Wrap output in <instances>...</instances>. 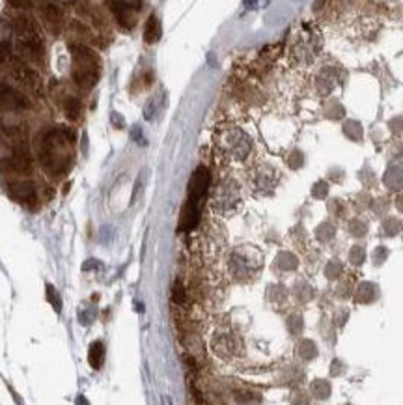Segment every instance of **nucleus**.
Wrapping results in <instances>:
<instances>
[{"instance_id":"2","label":"nucleus","mask_w":403,"mask_h":405,"mask_svg":"<svg viewBox=\"0 0 403 405\" xmlns=\"http://www.w3.org/2000/svg\"><path fill=\"white\" fill-rule=\"evenodd\" d=\"M213 141H215L217 155L229 166L245 164L254 153V138L250 133L232 122L218 125Z\"/></svg>"},{"instance_id":"16","label":"nucleus","mask_w":403,"mask_h":405,"mask_svg":"<svg viewBox=\"0 0 403 405\" xmlns=\"http://www.w3.org/2000/svg\"><path fill=\"white\" fill-rule=\"evenodd\" d=\"M64 113H66L67 120H71V122H77L83 116V105L78 101L77 97H67L66 101H64Z\"/></svg>"},{"instance_id":"4","label":"nucleus","mask_w":403,"mask_h":405,"mask_svg":"<svg viewBox=\"0 0 403 405\" xmlns=\"http://www.w3.org/2000/svg\"><path fill=\"white\" fill-rule=\"evenodd\" d=\"M13 36L17 40V49L30 62H41L43 58V38L38 23L28 15H19L13 21Z\"/></svg>"},{"instance_id":"3","label":"nucleus","mask_w":403,"mask_h":405,"mask_svg":"<svg viewBox=\"0 0 403 405\" xmlns=\"http://www.w3.org/2000/svg\"><path fill=\"white\" fill-rule=\"evenodd\" d=\"M73 58V80L80 90H92L101 75V60L97 52L84 43H69Z\"/></svg>"},{"instance_id":"19","label":"nucleus","mask_w":403,"mask_h":405,"mask_svg":"<svg viewBox=\"0 0 403 405\" xmlns=\"http://www.w3.org/2000/svg\"><path fill=\"white\" fill-rule=\"evenodd\" d=\"M122 2L123 4H127V6L134 8V10H139L140 2H142V0H122Z\"/></svg>"},{"instance_id":"5","label":"nucleus","mask_w":403,"mask_h":405,"mask_svg":"<svg viewBox=\"0 0 403 405\" xmlns=\"http://www.w3.org/2000/svg\"><path fill=\"white\" fill-rule=\"evenodd\" d=\"M243 206V194H241L239 183L234 178H224L215 187L211 198V208L218 215H234Z\"/></svg>"},{"instance_id":"13","label":"nucleus","mask_w":403,"mask_h":405,"mask_svg":"<svg viewBox=\"0 0 403 405\" xmlns=\"http://www.w3.org/2000/svg\"><path fill=\"white\" fill-rule=\"evenodd\" d=\"M111 10L114 19L118 21V24L125 30H131L136 23V17H134V8L123 4L122 0H111Z\"/></svg>"},{"instance_id":"9","label":"nucleus","mask_w":403,"mask_h":405,"mask_svg":"<svg viewBox=\"0 0 403 405\" xmlns=\"http://www.w3.org/2000/svg\"><path fill=\"white\" fill-rule=\"evenodd\" d=\"M10 75L19 83V85L28 88V90L39 92V88H41V77L38 75V71H34L30 66L19 62V60H13V62H11Z\"/></svg>"},{"instance_id":"10","label":"nucleus","mask_w":403,"mask_h":405,"mask_svg":"<svg viewBox=\"0 0 403 405\" xmlns=\"http://www.w3.org/2000/svg\"><path fill=\"white\" fill-rule=\"evenodd\" d=\"M8 192L13 200L24 206H32L38 202V192L32 181H11L8 183Z\"/></svg>"},{"instance_id":"1","label":"nucleus","mask_w":403,"mask_h":405,"mask_svg":"<svg viewBox=\"0 0 403 405\" xmlns=\"http://www.w3.org/2000/svg\"><path fill=\"white\" fill-rule=\"evenodd\" d=\"M77 135L71 127H52L38 136L39 163L50 176H60L71 163L73 146Z\"/></svg>"},{"instance_id":"6","label":"nucleus","mask_w":403,"mask_h":405,"mask_svg":"<svg viewBox=\"0 0 403 405\" xmlns=\"http://www.w3.org/2000/svg\"><path fill=\"white\" fill-rule=\"evenodd\" d=\"M229 265H232V273H234L235 278L248 280V278H254L257 271L262 269V254L248 247L239 248V250L232 256Z\"/></svg>"},{"instance_id":"14","label":"nucleus","mask_w":403,"mask_h":405,"mask_svg":"<svg viewBox=\"0 0 403 405\" xmlns=\"http://www.w3.org/2000/svg\"><path fill=\"white\" fill-rule=\"evenodd\" d=\"M161 21L157 19V15H150L144 27L146 43H157V41L161 40Z\"/></svg>"},{"instance_id":"15","label":"nucleus","mask_w":403,"mask_h":405,"mask_svg":"<svg viewBox=\"0 0 403 405\" xmlns=\"http://www.w3.org/2000/svg\"><path fill=\"white\" fill-rule=\"evenodd\" d=\"M103 359H105V348L101 342H92L88 349V362L94 370H99L103 366Z\"/></svg>"},{"instance_id":"12","label":"nucleus","mask_w":403,"mask_h":405,"mask_svg":"<svg viewBox=\"0 0 403 405\" xmlns=\"http://www.w3.org/2000/svg\"><path fill=\"white\" fill-rule=\"evenodd\" d=\"M41 17H43L45 27L52 34H60L62 27H64V12L60 8L52 4V2H45L43 8H41Z\"/></svg>"},{"instance_id":"7","label":"nucleus","mask_w":403,"mask_h":405,"mask_svg":"<svg viewBox=\"0 0 403 405\" xmlns=\"http://www.w3.org/2000/svg\"><path fill=\"white\" fill-rule=\"evenodd\" d=\"M0 169H2V172H10V174H30L32 172V157H30L27 144L22 141L15 144L10 157L0 161Z\"/></svg>"},{"instance_id":"11","label":"nucleus","mask_w":403,"mask_h":405,"mask_svg":"<svg viewBox=\"0 0 403 405\" xmlns=\"http://www.w3.org/2000/svg\"><path fill=\"white\" fill-rule=\"evenodd\" d=\"M215 353L222 359H234L241 353V343L239 340L235 338V334L232 332H222L215 338Z\"/></svg>"},{"instance_id":"18","label":"nucleus","mask_w":403,"mask_h":405,"mask_svg":"<svg viewBox=\"0 0 403 405\" xmlns=\"http://www.w3.org/2000/svg\"><path fill=\"white\" fill-rule=\"evenodd\" d=\"M8 4L11 8H17V10H28V8H32L34 0H8Z\"/></svg>"},{"instance_id":"17","label":"nucleus","mask_w":403,"mask_h":405,"mask_svg":"<svg viewBox=\"0 0 403 405\" xmlns=\"http://www.w3.org/2000/svg\"><path fill=\"white\" fill-rule=\"evenodd\" d=\"M11 36H13V24H10L4 30V34H0V64L6 62L11 55Z\"/></svg>"},{"instance_id":"8","label":"nucleus","mask_w":403,"mask_h":405,"mask_svg":"<svg viewBox=\"0 0 403 405\" xmlns=\"http://www.w3.org/2000/svg\"><path fill=\"white\" fill-rule=\"evenodd\" d=\"M30 108V99L13 86L0 83V111L8 113H22Z\"/></svg>"}]
</instances>
